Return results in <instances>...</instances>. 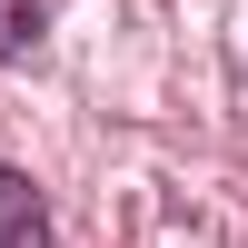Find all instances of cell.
<instances>
[{"label":"cell","instance_id":"6da1fadb","mask_svg":"<svg viewBox=\"0 0 248 248\" xmlns=\"http://www.w3.org/2000/svg\"><path fill=\"white\" fill-rule=\"evenodd\" d=\"M0 248H50V209L20 169H0Z\"/></svg>","mask_w":248,"mask_h":248},{"label":"cell","instance_id":"7a4b0ae2","mask_svg":"<svg viewBox=\"0 0 248 248\" xmlns=\"http://www.w3.org/2000/svg\"><path fill=\"white\" fill-rule=\"evenodd\" d=\"M50 30V0H0V60H30Z\"/></svg>","mask_w":248,"mask_h":248}]
</instances>
